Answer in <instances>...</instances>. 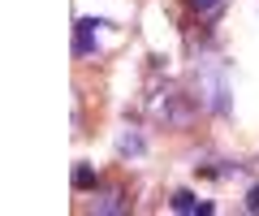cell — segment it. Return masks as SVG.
<instances>
[{
    "mask_svg": "<svg viewBox=\"0 0 259 216\" xmlns=\"http://www.w3.org/2000/svg\"><path fill=\"white\" fill-rule=\"evenodd\" d=\"M104 26H112V22H108V18H78V22H74V57H78V61H87V57L100 52L95 30H104Z\"/></svg>",
    "mask_w": 259,
    "mask_h": 216,
    "instance_id": "6da1fadb",
    "label": "cell"
},
{
    "mask_svg": "<svg viewBox=\"0 0 259 216\" xmlns=\"http://www.w3.org/2000/svg\"><path fill=\"white\" fill-rule=\"evenodd\" d=\"M125 190H117V186H108V190H100L95 195V203H91V212H100V216H112V212H125Z\"/></svg>",
    "mask_w": 259,
    "mask_h": 216,
    "instance_id": "7a4b0ae2",
    "label": "cell"
},
{
    "mask_svg": "<svg viewBox=\"0 0 259 216\" xmlns=\"http://www.w3.org/2000/svg\"><path fill=\"white\" fill-rule=\"evenodd\" d=\"M117 156H125V160L147 156V139H143L139 130H121V139H117Z\"/></svg>",
    "mask_w": 259,
    "mask_h": 216,
    "instance_id": "3957f363",
    "label": "cell"
},
{
    "mask_svg": "<svg viewBox=\"0 0 259 216\" xmlns=\"http://www.w3.org/2000/svg\"><path fill=\"white\" fill-rule=\"evenodd\" d=\"M74 190H100V173H95V164H74Z\"/></svg>",
    "mask_w": 259,
    "mask_h": 216,
    "instance_id": "277c9868",
    "label": "cell"
},
{
    "mask_svg": "<svg viewBox=\"0 0 259 216\" xmlns=\"http://www.w3.org/2000/svg\"><path fill=\"white\" fill-rule=\"evenodd\" d=\"M199 203H203V199H194L190 190H173V199H168L173 212H199Z\"/></svg>",
    "mask_w": 259,
    "mask_h": 216,
    "instance_id": "5b68a950",
    "label": "cell"
},
{
    "mask_svg": "<svg viewBox=\"0 0 259 216\" xmlns=\"http://www.w3.org/2000/svg\"><path fill=\"white\" fill-rule=\"evenodd\" d=\"M186 5H190L194 13H207V9H216V5H221V0H186Z\"/></svg>",
    "mask_w": 259,
    "mask_h": 216,
    "instance_id": "8992f818",
    "label": "cell"
},
{
    "mask_svg": "<svg viewBox=\"0 0 259 216\" xmlns=\"http://www.w3.org/2000/svg\"><path fill=\"white\" fill-rule=\"evenodd\" d=\"M246 212H259V182L246 190Z\"/></svg>",
    "mask_w": 259,
    "mask_h": 216,
    "instance_id": "52a82bcc",
    "label": "cell"
}]
</instances>
